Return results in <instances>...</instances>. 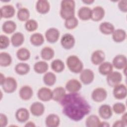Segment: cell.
<instances>
[{
	"mask_svg": "<svg viewBox=\"0 0 127 127\" xmlns=\"http://www.w3.org/2000/svg\"><path fill=\"white\" fill-rule=\"evenodd\" d=\"M75 1L73 0H63L61 1L60 15L62 18L66 20L74 16Z\"/></svg>",
	"mask_w": 127,
	"mask_h": 127,
	"instance_id": "cell-2",
	"label": "cell"
},
{
	"mask_svg": "<svg viewBox=\"0 0 127 127\" xmlns=\"http://www.w3.org/2000/svg\"><path fill=\"white\" fill-rule=\"evenodd\" d=\"M30 55L31 54L29 50L25 48H20L16 52L17 58L21 61H25L29 60Z\"/></svg>",
	"mask_w": 127,
	"mask_h": 127,
	"instance_id": "cell-35",
	"label": "cell"
},
{
	"mask_svg": "<svg viewBox=\"0 0 127 127\" xmlns=\"http://www.w3.org/2000/svg\"><path fill=\"white\" fill-rule=\"evenodd\" d=\"M126 110L125 105L122 103H116L113 106L112 110L117 114L124 113Z\"/></svg>",
	"mask_w": 127,
	"mask_h": 127,
	"instance_id": "cell-42",
	"label": "cell"
},
{
	"mask_svg": "<svg viewBox=\"0 0 127 127\" xmlns=\"http://www.w3.org/2000/svg\"><path fill=\"white\" fill-rule=\"evenodd\" d=\"M55 55L54 50L50 47H45L41 51V56L45 61H49L53 59Z\"/></svg>",
	"mask_w": 127,
	"mask_h": 127,
	"instance_id": "cell-34",
	"label": "cell"
},
{
	"mask_svg": "<svg viewBox=\"0 0 127 127\" xmlns=\"http://www.w3.org/2000/svg\"><path fill=\"white\" fill-rule=\"evenodd\" d=\"M65 89L69 93H76L81 87V83L77 79H71L69 80L65 84Z\"/></svg>",
	"mask_w": 127,
	"mask_h": 127,
	"instance_id": "cell-13",
	"label": "cell"
},
{
	"mask_svg": "<svg viewBox=\"0 0 127 127\" xmlns=\"http://www.w3.org/2000/svg\"><path fill=\"white\" fill-rule=\"evenodd\" d=\"M8 123V119L7 116L2 113L0 114V127H5Z\"/></svg>",
	"mask_w": 127,
	"mask_h": 127,
	"instance_id": "cell-45",
	"label": "cell"
},
{
	"mask_svg": "<svg viewBox=\"0 0 127 127\" xmlns=\"http://www.w3.org/2000/svg\"><path fill=\"white\" fill-rule=\"evenodd\" d=\"M53 91L52 99L58 102H60L66 94L65 89L62 86L57 87Z\"/></svg>",
	"mask_w": 127,
	"mask_h": 127,
	"instance_id": "cell-23",
	"label": "cell"
},
{
	"mask_svg": "<svg viewBox=\"0 0 127 127\" xmlns=\"http://www.w3.org/2000/svg\"><path fill=\"white\" fill-rule=\"evenodd\" d=\"M15 118L19 123H24L29 118V112L28 110L24 108L18 109L15 113Z\"/></svg>",
	"mask_w": 127,
	"mask_h": 127,
	"instance_id": "cell-21",
	"label": "cell"
},
{
	"mask_svg": "<svg viewBox=\"0 0 127 127\" xmlns=\"http://www.w3.org/2000/svg\"><path fill=\"white\" fill-rule=\"evenodd\" d=\"M34 71L39 74H42L47 72L49 68L48 64L45 61H39L36 63L33 67Z\"/></svg>",
	"mask_w": 127,
	"mask_h": 127,
	"instance_id": "cell-33",
	"label": "cell"
},
{
	"mask_svg": "<svg viewBox=\"0 0 127 127\" xmlns=\"http://www.w3.org/2000/svg\"><path fill=\"white\" fill-rule=\"evenodd\" d=\"M127 59L126 56L118 55L114 57L112 62L113 67L118 69H122L127 67Z\"/></svg>",
	"mask_w": 127,
	"mask_h": 127,
	"instance_id": "cell-10",
	"label": "cell"
},
{
	"mask_svg": "<svg viewBox=\"0 0 127 127\" xmlns=\"http://www.w3.org/2000/svg\"><path fill=\"white\" fill-rule=\"evenodd\" d=\"M118 7L120 10L123 12H127V0H122L119 1L118 4Z\"/></svg>",
	"mask_w": 127,
	"mask_h": 127,
	"instance_id": "cell-44",
	"label": "cell"
},
{
	"mask_svg": "<svg viewBox=\"0 0 127 127\" xmlns=\"http://www.w3.org/2000/svg\"><path fill=\"white\" fill-rule=\"evenodd\" d=\"M82 2L83 3H85L86 4H92L94 2V0H82Z\"/></svg>",
	"mask_w": 127,
	"mask_h": 127,
	"instance_id": "cell-51",
	"label": "cell"
},
{
	"mask_svg": "<svg viewBox=\"0 0 127 127\" xmlns=\"http://www.w3.org/2000/svg\"><path fill=\"white\" fill-rule=\"evenodd\" d=\"M38 27V24L37 22L33 19L28 20L25 24V28L28 32L34 31L37 29Z\"/></svg>",
	"mask_w": 127,
	"mask_h": 127,
	"instance_id": "cell-41",
	"label": "cell"
},
{
	"mask_svg": "<svg viewBox=\"0 0 127 127\" xmlns=\"http://www.w3.org/2000/svg\"><path fill=\"white\" fill-rule=\"evenodd\" d=\"M37 96L39 99L42 101H49L52 99L53 91L49 88L43 87L38 90Z\"/></svg>",
	"mask_w": 127,
	"mask_h": 127,
	"instance_id": "cell-12",
	"label": "cell"
},
{
	"mask_svg": "<svg viewBox=\"0 0 127 127\" xmlns=\"http://www.w3.org/2000/svg\"><path fill=\"white\" fill-rule=\"evenodd\" d=\"M112 34L113 40L114 41L117 43L123 42L126 39L127 37L126 31L122 29H118L115 30Z\"/></svg>",
	"mask_w": 127,
	"mask_h": 127,
	"instance_id": "cell-26",
	"label": "cell"
},
{
	"mask_svg": "<svg viewBox=\"0 0 127 127\" xmlns=\"http://www.w3.org/2000/svg\"><path fill=\"white\" fill-rule=\"evenodd\" d=\"M122 75L118 71H112L107 75V82L111 87H114L120 84L122 80Z\"/></svg>",
	"mask_w": 127,
	"mask_h": 127,
	"instance_id": "cell-7",
	"label": "cell"
},
{
	"mask_svg": "<svg viewBox=\"0 0 127 127\" xmlns=\"http://www.w3.org/2000/svg\"><path fill=\"white\" fill-rule=\"evenodd\" d=\"M126 126L127 124H126L122 120L116 121L113 125V127H125Z\"/></svg>",
	"mask_w": 127,
	"mask_h": 127,
	"instance_id": "cell-46",
	"label": "cell"
},
{
	"mask_svg": "<svg viewBox=\"0 0 127 127\" xmlns=\"http://www.w3.org/2000/svg\"><path fill=\"white\" fill-rule=\"evenodd\" d=\"M127 114L126 113H125V114L122 116V120L124 123H125L126 124H127Z\"/></svg>",
	"mask_w": 127,
	"mask_h": 127,
	"instance_id": "cell-49",
	"label": "cell"
},
{
	"mask_svg": "<svg viewBox=\"0 0 127 127\" xmlns=\"http://www.w3.org/2000/svg\"><path fill=\"white\" fill-rule=\"evenodd\" d=\"M36 8L38 12L42 14L47 13L50 9V3L46 0H39L37 1Z\"/></svg>",
	"mask_w": 127,
	"mask_h": 127,
	"instance_id": "cell-20",
	"label": "cell"
},
{
	"mask_svg": "<svg viewBox=\"0 0 127 127\" xmlns=\"http://www.w3.org/2000/svg\"><path fill=\"white\" fill-rule=\"evenodd\" d=\"M66 64L68 69L73 73H79L83 70V63L75 55L69 56L66 59Z\"/></svg>",
	"mask_w": 127,
	"mask_h": 127,
	"instance_id": "cell-3",
	"label": "cell"
},
{
	"mask_svg": "<svg viewBox=\"0 0 127 127\" xmlns=\"http://www.w3.org/2000/svg\"><path fill=\"white\" fill-rule=\"evenodd\" d=\"M109 126H110V125L108 124V123H107L106 122H101L100 127H109Z\"/></svg>",
	"mask_w": 127,
	"mask_h": 127,
	"instance_id": "cell-50",
	"label": "cell"
},
{
	"mask_svg": "<svg viewBox=\"0 0 127 127\" xmlns=\"http://www.w3.org/2000/svg\"><path fill=\"white\" fill-rule=\"evenodd\" d=\"M16 29V23L12 20L5 21L2 25V30L6 34H10L13 33Z\"/></svg>",
	"mask_w": 127,
	"mask_h": 127,
	"instance_id": "cell-30",
	"label": "cell"
},
{
	"mask_svg": "<svg viewBox=\"0 0 127 127\" xmlns=\"http://www.w3.org/2000/svg\"><path fill=\"white\" fill-rule=\"evenodd\" d=\"M12 58L9 54L6 52L0 53V65L1 66H8L11 64Z\"/></svg>",
	"mask_w": 127,
	"mask_h": 127,
	"instance_id": "cell-38",
	"label": "cell"
},
{
	"mask_svg": "<svg viewBox=\"0 0 127 127\" xmlns=\"http://www.w3.org/2000/svg\"><path fill=\"white\" fill-rule=\"evenodd\" d=\"M10 41L14 47H19L24 41V36L21 32H16L11 36Z\"/></svg>",
	"mask_w": 127,
	"mask_h": 127,
	"instance_id": "cell-27",
	"label": "cell"
},
{
	"mask_svg": "<svg viewBox=\"0 0 127 127\" xmlns=\"http://www.w3.org/2000/svg\"><path fill=\"white\" fill-rule=\"evenodd\" d=\"M33 95L32 88L28 85H24L21 87L19 91V95L20 98L23 100L30 99Z\"/></svg>",
	"mask_w": 127,
	"mask_h": 127,
	"instance_id": "cell-19",
	"label": "cell"
},
{
	"mask_svg": "<svg viewBox=\"0 0 127 127\" xmlns=\"http://www.w3.org/2000/svg\"><path fill=\"white\" fill-rule=\"evenodd\" d=\"M94 79V73L90 69H84L81 71L80 75L81 81L85 85L89 84L92 82Z\"/></svg>",
	"mask_w": 127,
	"mask_h": 127,
	"instance_id": "cell-9",
	"label": "cell"
},
{
	"mask_svg": "<svg viewBox=\"0 0 127 127\" xmlns=\"http://www.w3.org/2000/svg\"><path fill=\"white\" fill-rule=\"evenodd\" d=\"M1 86L4 92L11 93L16 90L17 87V83L14 78L7 77H6L4 82Z\"/></svg>",
	"mask_w": 127,
	"mask_h": 127,
	"instance_id": "cell-4",
	"label": "cell"
},
{
	"mask_svg": "<svg viewBox=\"0 0 127 127\" xmlns=\"http://www.w3.org/2000/svg\"><path fill=\"white\" fill-rule=\"evenodd\" d=\"M60 102L63 113L73 121L81 120L91 110L88 102L77 92L66 94Z\"/></svg>",
	"mask_w": 127,
	"mask_h": 127,
	"instance_id": "cell-1",
	"label": "cell"
},
{
	"mask_svg": "<svg viewBox=\"0 0 127 127\" xmlns=\"http://www.w3.org/2000/svg\"><path fill=\"white\" fill-rule=\"evenodd\" d=\"M75 43V40L72 35L69 33L64 34L61 38V44L62 47L66 50L72 48Z\"/></svg>",
	"mask_w": 127,
	"mask_h": 127,
	"instance_id": "cell-6",
	"label": "cell"
},
{
	"mask_svg": "<svg viewBox=\"0 0 127 127\" xmlns=\"http://www.w3.org/2000/svg\"><path fill=\"white\" fill-rule=\"evenodd\" d=\"M98 113L101 118L105 120H108L112 116L113 110L110 105L103 104L99 107Z\"/></svg>",
	"mask_w": 127,
	"mask_h": 127,
	"instance_id": "cell-16",
	"label": "cell"
},
{
	"mask_svg": "<svg viewBox=\"0 0 127 127\" xmlns=\"http://www.w3.org/2000/svg\"><path fill=\"white\" fill-rule=\"evenodd\" d=\"M101 122V121L97 116L91 115L86 118L85 125L87 127H99Z\"/></svg>",
	"mask_w": 127,
	"mask_h": 127,
	"instance_id": "cell-29",
	"label": "cell"
},
{
	"mask_svg": "<svg viewBox=\"0 0 127 127\" xmlns=\"http://www.w3.org/2000/svg\"><path fill=\"white\" fill-rule=\"evenodd\" d=\"M107 97V91L103 88L98 87L93 90L92 92L91 97L92 100L96 102H101L104 101Z\"/></svg>",
	"mask_w": 127,
	"mask_h": 127,
	"instance_id": "cell-5",
	"label": "cell"
},
{
	"mask_svg": "<svg viewBox=\"0 0 127 127\" xmlns=\"http://www.w3.org/2000/svg\"><path fill=\"white\" fill-rule=\"evenodd\" d=\"M78 24V20L75 17H72L65 20L64 26L67 29H73Z\"/></svg>",
	"mask_w": 127,
	"mask_h": 127,
	"instance_id": "cell-40",
	"label": "cell"
},
{
	"mask_svg": "<svg viewBox=\"0 0 127 127\" xmlns=\"http://www.w3.org/2000/svg\"><path fill=\"white\" fill-rule=\"evenodd\" d=\"M60 33L59 30L55 28H50L45 32V37L47 41L50 43H55L58 41Z\"/></svg>",
	"mask_w": 127,
	"mask_h": 127,
	"instance_id": "cell-11",
	"label": "cell"
},
{
	"mask_svg": "<svg viewBox=\"0 0 127 127\" xmlns=\"http://www.w3.org/2000/svg\"><path fill=\"white\" fill-rule=\"evenodd\" d=\"M113 66L112 64L109 62H104L99 64L98 67L99 72L103 75H108L113 71Z\"/></svg>",
	"mask_w": 127,
	"mask_h": 127,
	"instance_id": "cell-24",
	"label": "cell"
},
{
	"mask_svg": "<svg viewBox=\"0 0 127 127\" xmlns=\"http://www.w3.org/2000/svg\"><path fill=\"white\" fill-rule=\"evenodd\" d=\"M105 13V10L102 6H95L92 9L91 19L94 21H99L104 18Z\"/></svg>",
	"mask_w": 127,
	"mask_h": 127,
	"instance_id": "cell-17",
	"label": "cell"
},
{
	"mask_svg": "<svg viewBox=\"0 0 127 127\" xmlns=\"http://www.w3.org/2000/svg\"><path fill=\"white\" fill-rule=\"evenodd\" d=\"M10 44L8 37L5 35H1L0 36V49H5L7 48Z\"/></svg>",
	"mask_w": 127,
	"mask_h": 127,
	"instance_id": "cell-43",
	"label": "cell"
},
{
	"mask_svg": "<svg viewBox=\"0 0 127 127\" xmlns=\"http://www.w3.org/2000/svg\"><path fill=\"white\" fill-rule=\"evenodd\" d=\"M0 85H1L3 82H4L5 80V77H4V75L2 73H0Z\"/></svg>",
	"mask_w": 127,
	"mask_h": 127,
	"instance_id": "cell-48",
	"label": "cell"
},
{
	"mask_svg": "<svg viewBox=\"0 0 127 127\" xmlns=\"http://www.w3.org/2000/svg\"><path fill=\"white\" fill-rule=\"evenodd\" d=\"M15 13L14 7L9 4L5 5L0 8V17L1 18H9L12 17Z\"/></svg>",
	"mask_w": 127,
	"mask_h": 127,
	"instance_id": "cell-18",
	"label": "cell"
},
{
	"mask_svg": "<svg viewBox=\"0 0 127 127\" xmlns=\"http://www.w3.org/2000/svg\"><path fill=\"white\" fill-rule=\"evenodd\" d=\"M99 30L102 34L110 35L114 31L115 27L113 24L109 22H103L100 24Z\"/></svg>",
	"mask_w": 127,
	"mask_h": 127,
	"instance_id": "cell-28",
	"label": "cell"
},
{
	"mask_svg": "<svg viewBox=\"0 0 127 127\" xmlns=\"http://www.w3.org/2000/svg\"><path fill=\"white\" fill-rule=\"evenodd\" d=\"M17 16L19 21H27L30 17L29 11L26 7H21L18 9Z\"/></svg>",
	"mask_w": 127,
	"mask_h": 127,
	"instance_id": "cell-39",
	"label": "cell"
},
{
	"mask_svg": "<svg viewBox=\"0 0 127 127\" xmlns=\"http://www.w3.org/2000/svg\"><path fill=\"white\" fill-rule=\"evenodd\" d=\"M105 59V54L104 52L101 50L95 51L92 54L91 61L94 65H99L104 62Z\"/></svg>",
	"mask_w": 127,
	"mask_h": 127,
	"instance_id": "cell-14",
	"label": "cell"
},
{
	"mask_svg": "<svg viewBox=\"0 0 127 127\" xmlns=\"http://www.w3.org/2000/svg\"><path fill=\"white\" fill-rule=\"evenodd\" d=\"M30 41L32 45L35 46H40L44 42V38L42 34L35 33L30 36Z\"/></svg>",
	"mask_w": 127,
	"mask_h": 127,
	"instance_id": "cell-32",
	"label": "cell"
},
{
	"mask_svg": "<svg viewBox=\"0 0 127 127\" xmlns=\"http://www.w3.org/2000/svg\"><path fill=\"white\" fill-rule=\"evenodd\" d=\"M25 127H35V124L33 122L30 121V122H27L25 124Z\"/></svg>",
	"mask_w": 127,
	"mask_h": 127,
	"instance_id": "cell-47",
	"label": "cell"
},
{
	"mask_svg": "<svg viewBox=\"0 0 127 127\" xmlns=\"http://www.w3.org/2000/svg\"><path fill=\"white\" fill-rule=\"evenodd\" d=\"M56 79L57 77L56 75L52 72H46L43 76V81L44 83L48 86L54 85L56 82Z\"/></svg>",
	"mask_w": 127,
	"mask_h": 127,
	"instance_id": "cell-36",
	"label": "cell"
},
{
	"mask_svg": "<svg viewBox=\"0 0 127 127\" xmlns=\"http://www.w3.org/2000/svg\"><path fill=\"white\" fill-rule=\"evenodd\" d=\"M113 94L114 97L118 100L125 99L127 97V87L123 84H119L114 87Z\"/></svg>",
	"mask_w": 127,
	"mask_h": 127,
	"instance_id": "cell-8",
	"label": "cell"
},
{
	"mask_svg": "<svg viewBox=\"0 0 127 127\" xmlns=\"http://www.w3.org/2000/svg\"><path fill=\"white\" fill-rule=\"evenodd\" d=\"M31 113L34 116L39 117L42 116L45 111L44 105L40 102L33 103L30 107Z\"/></svg>",
	"mask_w": 127,
	"mask_h": 127,
	"instance_id": "cell-15",
	"label": "cell"
},
{
	"mask_svg": "<svg viewBox=\"0 0 127 127\" xmlns=\"http://www.w3.org/2000/svg\"><path fill=\"white\" fill-rule=\"evenodd\" d=\"M45 124L48 127H57L60 124V117L55 114H50L46 117Z\"/></svg>",
	"mask_w": 127,
	"mask_h": 127,
	"instance_id": "cell-22",
	"label": "cell"
},
{
	"mask_svg": "<svg viewBox=\"0 0 127 127\" xmlns=\"http://www.w3.org/2000/svg\"><path fill=\"white\" fill-rule=\"evenodd\" d=\"M92 9L87 6L81 7L78 11V16L80 19L84 21L91 19Z\"/></svg>",
	"mask_w": 127,
	"mask_h": 127,
	"instance_id": "cell-25",
	"label": "cell"
},
{
	"mask_svg": "<svg viewBox=\"0 0 127 127\" xmlns=\"http://www.w3.org/2000/svg\"><path fill=\"white\" fill-rule=\"evenodd\" d=\"M51 68L56 72H62L64 69V63L60 59H56L52 61L51 64Z\"/></svg>",
	"mask_w": 127,
	"mask_h": 127,
	"instance_id": "cell-37",
	"label": "cell"
},
{
	"mask_svg": "<svg viewBox=\"0 0 127 127\" xmlns=\"http://www.w3.org/2000/svg\"><path fill=\"white\" fill-rule=\"evenodd\" d=\"M14 70L18 74L23 75L27 74L29 72L30 67L26 63H20L15 65Z\"/></svg>",
	"mask_w": 127,
	"mask_h": 127,
	"instance_id": "cell-31",
	"label": "cell"
}]
</instances>
